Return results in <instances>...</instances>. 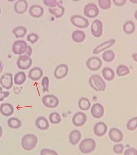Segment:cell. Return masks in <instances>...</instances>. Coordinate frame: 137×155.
<instances>
[{
	"instance_id": "cell-30",
	"label": "cell",
	"mask_w": 137,
	"mask_h": 155,
	"mask_svg": "<svg viewBox=\"0 0 137 155\" xmlns=\"http://www.w3.org/2000/svg\"><path fill=\"white\" fill-rule=\"evenodd\" d=\"M135 29V24L132 21H128L124 24L123 29L125 33L127 35L132 34L134 32Z\"/></svg>"
},
{
	"instance_id": "cell-3",
	"label": "cell",
	"mask_w": 137,
	"mask_h": 155,
	"mask_svg": "<svg viewBox=\"0 0 137 155\" xmlns=\"http://www.w3.org/2000/svg\"><path fill=\"white\" fill-rule=\"evenodd\" d=\"M96 142L91 139H86L82 141L79 145L80 150L83 153H88L94 150Z\"/></svg>"
},
{
	"instance_id": "cell-18",
	"label": "cell",
	"mask_w": 137,
	"mask_h": 155,
	"mask_svg": "<svg viewBox=\"0 0 137 155\" xmlns=\"http://www.w3.org/2000/svg\"><path fill=\"white\" fill-rule=\"evenodd\" d=\"M115 43L116 40L115 39H110L104 42L99 46H97L94 49L93 53L95 54H98L99 53L102 52L103 51L111 47L113 45L115 44Z\"/></svg>"
},
{
	"instance_id": "cell-47",
	"label": "cell",
	"mask_w": 137,
	"mask_h": 155,
	"mask_svg": "<svg viewBox=\"0 0 137 155\" xmlns=\"http://www.w3.org/2000/svg\"><path fill=\"white\" fill-rule=\"evenodd\" d=\"M18 90H15V91H14V92H15L16 91H17ZM21 91V90H18V91Z\"/></svg>"
},
{
	"instance_id": "cell-10",
	"label": "cell",
	"mask_w": 137,
	"mask_h": 155,
	"mask_svg": "<svg viewBox=\"0 0 137 155\" xmlns=\"http://www.w3.org/2000/svg\"><path fill=\"white\" fill-rule=\"evenodd\" d=\"M103 25L99 20H94L91 26V31L95 37H100L103 34Z\"/></svg>"
},
{
	"instance_id": "cell-12",
	"label": "cell",
	"mask_w": 137,
	"mask_h": 155,
	"mask_svg": "<svg viewBox=\"0 0 137 155\" xmlns=\"http://www.w3.org/2000/svg\"><path fill=\"white\" fill-rule=\"evenodd\" d=\"M73 125L77 127L83 126L87 121V116L83 112L77 113L72 118Z\"/></svg>"
},
{
	"instance_id": "cell-15",
	"label": "cell",
	"mask_w": 137,
	"mask_h": 155,
	"mask_svg": "<svg viewBox=\"0 0 137 155\" xmlns=\"http://www.w3.org/2000/svg\"><path fill=\"white\" fill-rule=\"evenodd\" d=\"M109 137L112 141L115 142H121L123 140V134L117 128H112L109 133Z\"/></svg>"
},
{
	"instance_id": "cell-9",
	"label": "cell",
	"mask_w": 137,
	"mask_h": 155,
	"mask_svg": "<svg viewBox=\"0 0 137 155\" xmlns=\"http://www.w3.org/2000/svg\"><path fill=\"white\" fill-rule=\"evenodd\" d=\"M86 66L90 70L96 71L99 70L102 66V62L98 57H92L87 60Z\"/></svg>"
},
{
	"instance_id": "cell-8",
	"label": "cell",
	"mask_w": 137,
	"mask_h": 155,
	"mask_svg": "<svg viewBox=\"0 0 137 155\" xmlns=\"http://www.w3.org/2000/svg\"><path fill=\"white\" fill-rule=\"evenodd\" d=\"M84 13L88 18H95L99 15V9L94 4L89 3L84 8Z\"/></svg>"
},
{
	"instance_id": "cell-27",
	"label": "cell",
	"mask_w": 137,
	"mask_h": 155,
	"mask_svg": "<svg viewBox=\"0 0 137 155\" xmlns=\"http://www.w3.org/2000/svg\"><path fill=\"white\" fill-rule=\"evenodd\" d=\"M102 74L104 78L108 81H112L115 76L114 71L109 67H105L103 68L102 71Z\"/></svg>"
},
{
	"instance_id": "cell-26",
	"label": "cell",
	"mask_w": 137,
	"mask_h": 155,
	"mask_svg": "<svg viewBox=\"0 0 137 155\" xmlns=\"http://www.w3.org/2000/svg\"><path fill=\"white\" fill-rule=\"evenodd\" d=\"M27 29L23 26H18L14 28L12 33L17 38L24 37L27 33Z\"/></svg>"
},
{
	"instance_id": "cell-11",
	"label": "cell",
	"mask_w": 137,
	"mask_h": 155,
	"mask_svg": "<svg viewBox=\"0 0 137 155\" xmlns=\"http://www.w3.org/2000/svg\"><path fill=\"white\" fill-rule=\"evenodd\" d=\"M0 84L5 89H10L13 86V76L11 73H6L0 79Z\"/></svg>"
},
{
	"instance_id": "cell-37",
	"label": "cell",
	"mask_w": 137,
	"mask_h": 155,
	"mask_svg": "<svg viewBox=\"0 0 137 155\" xmlns=\"http://www.w3.org/2000/svg\"><path fill=\"white\" fill-rule=\"evenodd\" d=\"M42 85L44 93L49 92V80L47 77H44L42 81Z\"/></svg>"
},
{
	"instance_id": "cell-35",
	"label": "cell",
	"mask_w": 137,
	"mask_h": 155,
	"mask_svg": "<svg viewBox=\"0 0 137 155\" xmlns=\"http://www.w3.org/2000/svg\"><path fill=\"white\" fill-rule=\"evenodd\" d=\"M98 4L101 9L106 10L111 7V2L110 0H99Z\"/></svg>"
},
{
	"instance_id": "cell-39",
	"label": "cell",
	"mask_w": 137,
	"mask_h": 155,
	"mask_svg": "<svg viewBox=\"0 0 137 155\" xmlns=\"http://www.w3.org/2000/svg\"><path fill=\"white\" fill-rule=\"evenodd\" d=\"M44 5L49 8L55 7L59 4L57 1L55 0H45L43 1Z\"/></svg>"
},
{
	"instance_id": "cell-32",
	"label": "cell",
	"mask_w": 137,
	"mask_h": 155,
	"mask_svg": "<svg viewBox=\"0 0 137 155\" xmlns=\"http://www.w3.org/2000/svg\"><path fill=\"white\" fill-rule=\"evenodd\" d=\"M115 56L114 53L110 50L106 51L103 54V60L106 62H111L113 61L114 60Z\"/></svg>"
},
{
	"instance_id": "cell-2",
	"label": "cell",
	"mask_w": 137,
	"mask_h": 155,
	"mask_svg": "<svg viewBox=\"0 0 137 155\" xmlns=\"http://www.w3.org/2000/svg\"><path fill=\"white\" fill-rule=\"evenodd\" d=\"M91 87L97 91H104L106 89V84L103 78L98 75H94L89 79Z\"/></svg>"
},
{
	"instance_id": "cell-40",
	"label": "cell",
	"mask_w": 137,
	"mask_h": 155,
	"mask_svg": "<svg viewBox=\"0 0 137 155\" xmlns=\"http://www.w3.org/2000/svg\"><path fill=\"white\" fill-rule=\"evenodd\" d=\"M41 155H57L58 153L55 151L48 149H44L41 151Z\"/></svg>"
},
{
	"instance_id": "cell-13",
	"label": "cell",
	"mask_w": 137,
	"mask_h": 155,
	"mask_svg": "<svg viewBox=\"0 0 137 155\" xmlns=\"http://www.w3.org/2000/svg\"><path fill=\"white\" fill-rule=\"evenodd\" d=\"M68 68L66 64H62L59 65L56 68L54 71V76L56 78L62 79L64 78L68 74Z\"/></svg>"
},
{
	"instance_id": "cell-23",
	"label": "cell",
	"mask_w": 137,
	"mask_h": 155,
	"mask_svg": "<svg viewBox=\"0 0 137 155\" xmlns=\"http://www.w3.org/2000/svg\"><path fill=\"white\" fill-rule=\"evenodd\" d=\"M48 9L50 13L57 18L63 16L65 12L64 7L59 4L56 7L49 8Z\"/></svg>"
},
{
	"instance_id": "cell-36",
	"label": "cell",
	"mask_w": 137,
	"mask_h": 155,
	"mask_svg": "<svg viewBox=\"0 0 137 155\" xmlns=\"http://www.w3.org/2000/svg\"><path fill=\"white\" fill-rule=\"evenodd\" d=\"M137 127V117H135L131 119L128 121L127 124V129L129 130H133L136 129Z\"/></svg>"
},
{
	"instance_id": "cell-33",
	"label": "cell",
	"mask_w": 137,
	"mask_h": 155,
	"mask_svg": "<svg viewBox=\"0 0 137 155\" xmlns=\"http://www.w3.org/2000/svg\"><path fill=\"white\" fill-rule=\"evenodd\" d=\"M130 72V71L127 66L124 65H120L116 69V73L119 77L123 76L128 74Z\"/></svg>"
},
{
	"instance_id": "cell-34",
	"label": "cell",
	"mask_w": 137,
	"mask_h": 155,
	"mask_svg": "<svg viewBox=\"0 0 137 155\" xmlns=\"http://www.w3.org/2000/svg\"><path fill=\"white\" fill-rule=\"evenodd\" d=\"M49 119L50 122L53 124H59L62 120L60 115L56 112H53L50 114Z\"/></svg>"
},
{
	"instance_id": "cell-38",
	"label": "cell",
	"mask_w": 137,
	"mask_h": 155,
	"mask_svg": "<svg viewBox=\"0 0 137 155\" xmlns=\"http://www.w3.org/2000/svg\"><path fill=\"white\" fill-rule=\"evenodd\" d=\"M39 39V35L36 33H30L27 37V40L33 44L36 43Z\"/></svg>"
},
{
	"instance_id": "cell-28",
	"label": "cell",
	"mask_w": 137,
	"mask_h": 155,
	"mask_svg": "<svg viewBox=\"0 0 137 155\" xmlns=\"http://www.w3.org/2000/svg\"><path fill=\"white\" fill-rule=\"evenodd\" d=\"M8 126L11 129H18L22 126V122L18 118L12 117L9 118L7 122Z\"/></svg>"
},
{
	"instance_id": "cell-43",
	"label": "cell",
	"mask_w": 137,
	"mask_h": 155,
	"mask_svg": "<svg viewBox=\"0 0 137 155\" xmlns=\"http://www.w3.org/2000/svg\"><path fill=\"white\" fill-rule=\"evenodd\" d=\"M10 93L8 91H0V102L9 96Z\"/></svg>"
},
{
	"instance_id": "cell-19",
	"label": "cell",
	"mask_w": 137,
	"mask_h": 155,
	"mask_svg": "<svg viewBox=\"0 0 137 155\" xmlns=\"http://www.w3.org/2000/svg\"><path fill=\"white\" fill-rule=\"evenodd\" d=\"M28 8V4L25 0H19L15 3L14 6V11L19 14L25 13Z\"/></svg>"
},
{
	"instance_id": "cell-16",
	"label": "cell",
	"mask_w": 137,
	"mask_h": 155,
	"mask_svg": "<svg viewBox=\"0 0 137 155\" xmlns=\"http://www.w3.org/2000/svg\"><path fill=\"white\" fill-rule=\"evenodd\" d=\"M29 13L34 18H40L44 14V10L43 7L38 5H33L29 8Z\"/></svg>"
},
{
	"instance_id": "cell-6",
	"label": "cell",
	"mask_w": 137,
	"mask_h": 155,
	"mask_svg": "<svg viewBox=\"0 0 137 155\" xmlns=\"http://www.w3.org/2000/svg\"><path fill=\"white\" fill-rule=\"evenodd\" d=\"M27 43L23 40H18L12 45V51L16 55H21L26 53L27 50Z\"/></svg>"
},
{
	"instance_id": "cell-41",
	"label": "cell",
	"mask_w": 137,
	"mask_h": 155,
	"mask_svg": "<svg viewBox=\"0 0 137 155\" xmlns=\"http://www.w3.org/2000/svg\"><path fill=\"white\" fill-rule=\"evenodd\" d=\"M124 147L122 144H116L113 147V150L116 153L120 154L122 153Z\"/></svg>"
},
{
	"instance_id": "cell-31",
	"label": "cell",
	"mask_w": 137,
	"mask_h": 155,
	"mask_svg": "<svg viewBox=\"0 0 137 155\" xmlns=\"http://www.w3.org/2000/svg\"><path fill=\"white\" fill-rule=\"evenodd\" d=\"M79 107L83 110H87L90 108L91 103L90 101L86 98H82L78 102Z\"/></svg>"
},
{
	"instance_id": "cell-7",
	"label": "cell",
	"mask_w": 137,
	"mask_h": 155,
	"mask_svg": "<svg viewBox=\"0 0 137 155\" xmlns=\"http://www.w3.org/2000/svg\"><path fill=\"white\" fill-rule=\"evenodd\" d=\"M42 102L45 107L49 108H55L59 104L57 97L53 95H47L43 97Z\"/></svg>"
},
{
	"instance_id": "cell-29",
	"label": "cell",
	"mask_w": 137,
	"mask_h": 155,
	"mask_svg": "<svg viewBox=\"0 0 137 155\" xmlns=\"http://www.w3.org/2000/svg\"><path fill=\"white\" fill-rule=\"evenodd\" d=\"M26 80V74L23 71H19L15 74L14 78V82L17 85H21Z\"/></svg>"
},
{
	"instance_id": "cell-21",
	"label": "cell",
	"mask_w": 137,
	"mask_h": 155,
	"mask_svg": "<svg viewBox=\"0 0 137 155\" xmlns=\"http://www.w3.org/2000/svg\"><path fill=\"white\" fill-rule=\"evenodd\" d=\"M14 109L11 104L8 103H3L0 106V112L5 117H9L14 113Z\"/></svg>"
},
{
	"instance_id": "cell-5",
	"label": "cell",
	"mask_w": 137,
	"mask_h": 155,
	"mask_svg": "<svg viewBox=\"0 0 137 155\" xmlns=\"http://www.w3.org/2000/svg\"><path fill=\"white\" fill-rule=\"evenodd\" d=\"M32 64V60L30 57L26 55L20 56L18 59L17 65L18 68L21 70H27Z\"/></svg>"
},
{
	"instance_id": "cell-45",
	"label": "cell",
	"mask_w": 137,
	"mask_h": 155,
	"mask_svg": "<svg viewBox=\"0 0 137 155\" xmlns=\"http://www.w3.org/2000/svg\"><path fill=\"white\" fill-rule=\"evenodd\" d=\"M33 52L32 48H31V46H28L27 47V50H26V53L28 56L30 57L32 54Z\"/></svg>"
},
{
	"instance_id": "cell-1",
	"label": "cell",
	"mask_w": 137,
	"mask_h": 155,
	"mask_svg": "<svg viewBox=\"0 0 137 155\" xmlns=\"http://www.w3.org/2000/svg\"><path fill=\"white\" fill-rule=\"evenodd\" d=\"M37 142V138L35 135L27 134L22 138L21 145L22 147L25 150L30 151L35 147Z\"/></svg>"
},
{
	"instance_id": "cell-46",
	"label": "cell",
	"mask_w": 137,
	"mask_h": 155,
	"mask_svg": "<svg viewBox=\"0 0 137 155\" xmlns=\"http://www.w3.org/2000/svg\"><path fill=\"white\" fill-rule=\"evenodd\" d=\"M3 134V129L2 126H0V138L1 137Z\"/></svg>"
},
{
	"instance_id": "cell-22",
	"label": "cell",
	"mask_w": 137,
	"mask_h": 155,
	"mask_svg": "<svg viewBox=\"0 0 137 155\" xmlns=\"http://www.w3.org/2000/svg\"><path fill=\"white\" fill-rule=\"evenodd\" d=\"M35 125L38 129L46 130L49 127V123L47 119L43 117H39L35 121Z\"/></svg>"
},
{
	"instance_id": "cell-20",
	"label": "cell",
	"mask_w": 137,
	"mask_h": 155,
	"mask_svg": "<svg viewBox=\"0 0 137 155\" xmlns=\"http://www.w3.org/2000/svg\"><path fill=\"white\" fill-rule=\"evenodd\" d=\"M107 125L103 122H100L97 123L94 126V131L95 134L98 137L104 135L107 131Z\"/></svg>"
},
{
	"instance_id": "cell-4",
	"label": "cell",
	"mask_w": 137,
	"mask_h": 155,
	"mask_svg": "<svg viewBox=\"0 0 137 155\" xmlns=\"http://www.w3.org/2000/svg\"><path fill=\"white\" fill-rule=\"evenodd\" d=\"M70 21L74 26L79 28H86L89 25V22L87 19L78 15L72 16Z\"/></svg>"
},
{
	"instance_id": "cell-44",
	"label": "cell",
	"mask_w": 137,
	"mask_h": 155,
	"mask_svg": "<svg viewBox=\"0 0 137 155\" xmlns=\"http://www.w3.org/2000/svg\"><path fill=\"white\" fill-rule=\"evenodd\" d=\"M113 2L116 6L121 7L126 4V0H115V1L114 0L113 1Z\"/></svg>"
},
{
	"instance_id": "cell-14",
	"label": "cell",
	"mask_w": 137,
	"mask_h": 155,
	"mask_svg": "<svg viewBox=\"0 0 137 155\" xmlns=\"http://www.w3.org/2000/svg\"><path fill=\"white\" fill-rule=\"evenodd\" d=\"M43 72L40 68L38 67H33L29 71L28 77L33 81H37L43 77Z\"/></svg>"
},
{
	"instance_id": "cell-24",
	"label": "cell",
	"mask_w": 137,
	"mask_h": 155,
	"mask_svg": "<svg viewBox=\"0 0 137 155\" xmlns=\"http://www.w3.org/2000/svg\"><path fill=\"white\" fill-rule=\"evenodd\" d=\"M72 38L74 41L80 43L84 41L86 39V36L84 31L77 30L73 31L72 35Z\"/></svg>"
},
{
	"instance_id": "cell-48",
	"label": "cell",
	"mask_w": 137,
	"mask_h": 155,
	"mask_svg": "<svg viewBox=\"0 0 137 155\" xmlns=\"http://www.w3.org/2000/svg\"><path fill=\"white\" fill-rule=\"evenodd\" d=\"M1 8H0V14H1Z\"/></svg>"
},
{
	"instance_id": "cell-49",
	"label": "cell",
	"mask_w": 137,
	"mask_h": 155,
	"mask_svg": "<svg viewBox=\"0 0 137 155\" xmlns=\"http://www.w3.org/2000/svg\"><path fill=\"white\" fill-rule=\"evenodd\" d=\"M1 63H0V68H1Z\"/></svg>"
},
{
	"instance_id": "cell-42",
	"label": "cell",
	"mask_w": 137,
	"mask_h": 155,
	"mask_svg": "<svg viewBox=\"0 0 137 155\" xmlns=\"http://www.w3.org/2000/svg\"><path fill=\"white\" fill-rule=\"evenodd\" d=\"M124 155H137V151L134 148L127 149L124 152Z\"/></svg>"
},
{
	"instance_id": "cell-17",
	"label": "cell",
	"mask_w": 137,
	"mask_h": 155,
	"mask_svg": "<svg viewBox=\"0 0 137 155\" xmlns=\"http://www.w3.org/2000/svg\"><path fill=\"white\" fill-rule=\"evenodd\" d=\"M91 113L92 115L95 118L100 119L104 114V107L100 103H96L93 105L91 109Z\"/></svg>"
},
{
	"instance_id": "cell-25",
	"label": "cell",
	"mask_w": 137,
	"mask_h": 155,
	"mask_svg": "<svg viewBox=\"0 0 137 155\" xmlns=\"http://www.w3.org/2000/svg\"><path fill=\"white\" fill-rule=\"evenodd\" d=\"M81 138V132L78 130H73L69 134V140L70 143L73 145H76Z\"/></svg>"
}]
</instances>
